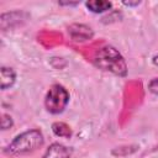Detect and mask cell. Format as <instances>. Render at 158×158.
<instances>
[{"mask_svg":"<svg viewBox=\"0 0 158 158\" xmlns=\"http://www.w3.org/2000/svg\"><path fill=\"white\" fill-rule=\"evenodd\" d=\"M152 62H153V64H154V65H157V67H158V56H154V57H153V59H152Z\"/></svg>","mask_w":158,"mask_h":158,"instance_id":"4fadbf2b","label":"cell"},{"mask_svg":"<svg viewBox=\"0 0 158 158\" xmlns=\"http://www.w3.org/2000/svg\"><path fill=\"white\" fill-rule=\"evenodd\" d=\"M14 126V121H12V117L7 114H2L1 115V130H9Z\"/></svg>","mask_w":158,"mask_h":158,"instance_id":"9c48e42d","label":"cell"},{"mask_svg":"<svg viewBox=\"0 0 158 158\" xmlns=\"http://www.w3.org/2000/svg\"><path fill=\"white\" fill-rule=\"evenodd\" d=\"M85 6L94 14H101L110 10L112 7V2L106 0H89L85 2Z\"/></svg>","mask_w":158,"mask_h":158,"instance_id":"52a82bcc","label":"cell"},{"mask_svg":"<svg viewBox=\"0 0 158 158\" xmlns=\"http://www.w3.org/2000/svg\"><path fill=\"white\" fill-rule=\"evenodd\" d=\"M139 1H135V2H127V1H123V5H127V6H133V5H138Z\"/></svg>","mask_w":158,"mask_h":158,"instance_id":"7c38bea8","label":"cell"},{"mask_svg":"<svg viewBox=\"0 0 158 158\" xmlns=\"http://www.w3.org/2000/svg\"><path fill=\"white\" fill-rule=\"evenodd\" d=\"M69 102V93L60 84H53L46 94L44 107L49 114H62Z\"/></svg>","mask_w":158,"mask_h":158,"instance_id":"3957f363","label":"cell"},{"mask_svg":"<svg viewBox=\"0 0 158 158\" xmlns=\"http://www.w3.org/2000/svg\"><path fill=\"white\" fill-rule=\"evenodd\" d=\"M0 81H1V89L6 90L9 88H11L15 81H16V72L10 68V67H5L2 65L0 68Z\"/></svg>","mask_w":158,"mask_h":158,"instance_id":"8992f818","label":"cell"},{"mask_svg":"<svg viewBox=\"0 0 158 158\" xmlns=\"http://www.w3.org/2000/svg\"><path fill=\"white\" fill-rule=\"evenodd\" d=\"M69 36L72 37L73 41L75 42H84L88 40H91L94 36V31L83 23H73L68 27Z\"/></svg>","mask_w":158,"mask_h":158,"instance_id":"277c9868","label":"cell"},{"mask_svg":"<svg viewBox=\"0 0 158 158\" xmlns=\"http://www.w3.org/2000/svg\"><path fill=\"white\" fill-rule=\"evenodd\" d=\"M78 4H79V1H74V2H63V1H59V5H68V6H75Z\"/></svg>","mask_w":158,"mask_h":158,"instance_id":"8fae6325","label":"cell"},{"mask_svg":"<svg viewBox=\"0 0 158 158\" xmlns=\"http://www.w3.org/2000/svg\"><path fill=\"white\" fill-rule=\"evenodd\" d=\"M44 143V137L42 132L37 128L27 130L20 135H17L4 149V153L7 156H25L30 154L38 148H41Z\"/></svg>","mask_w":158,"mask_h":158,"instance_id":"6da1fadb","label":"cell"},{"mask_svg":"<svg viewBox=\"0 0 158 158\" xmlns=\"http://www.w3.org/2000/svg\"><path fill=\"white\" fill-rule=\"evenodd\" d=\"M95 67L101 70L110 72L118 77H126L127 74V64L121 53L112 46L101 47L94 56L93 59Z\"/></svg>","mask_w":158,"mask_h":158,"instance_id":"7a4b0ae2","label":"cell"},{"mask_svg":"<svg viewBox=\"0 0 158 158\" xmlns=\"http://www.w3.org/2000/svg\"><path fill=\"white\" fill-rule=\"evenodd\" d=\"M52 132L57 136V137H62V138H70L72 136V130L70 127L64 123V122H53L52 123Z\"/></svg>","mask_w":158,"mask_h":158,"instance_id":"ba28073f","label":"cell"},{"mask_svg":"<svg viewBox=\"0 0 158 158\" xmlns=\"http://www.w3.org/2000/svg\"><path fill=\"white\" fill-rule=\"evenodd\" d=\"M147 88L148 90L154 94V95H158V77L157 78H153L148 84H147Z\"/></svg>","mask_w":158,"mask_h":158,"instance_id":"30bf717a","label":"cell"},{"mask_svg":"<svg viewBox=\"0 0 158 158\" xmlns=\"http://www.w3.org/2000/svg\"><path fill=\"white\" fill-rule=\"evenodd\" d=\"M43 158H70V151L65 146L54 142L46 149V152L43 153Z\"/></svg>","mask_w":158,"mask_h":158,"instance_id":"5b68a950","label":"cell"}]
</instances>
